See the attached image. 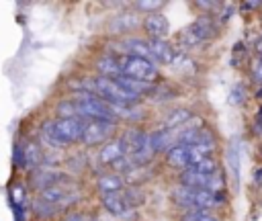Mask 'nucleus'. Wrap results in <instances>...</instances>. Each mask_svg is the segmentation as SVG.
Returning a JSON list of instances; mask_svg holds the SVG:
<instances>
[{
    "label": "nucleus",
    "mask_w": 262,
    "mask_h": 221,
    "mask_svg": "<svg viewBox=\"0 0 262 221\" xmlns=\"http://www.w3.org/2000/svg\"><path fill=\"white\" fill-rule=\"evenodd\" d=\"M88 92L102 98L108 104H133L137 102V94H133L131 90H127L117 78H104L98 76L88 84Z\"/></svg>",
    "instance_id": "obj_1"
},
{
    "label": "nucleus",
    "mask_w": 262,
    "mask_h": 221,
    "mask_svg": "<svg viewBox=\"0 0 262 221\" xmlns=\"http://www.w3.org/2000/svg\"><path fill=\"white\" fill-rule=\"evenodd\" d=\"M74 104H76V113L80 119H102V121H115V113L111 108L108 102H104L102 98L90 94V92H82V94H76L74 98Z\"/></svg>",
    "instance_id": "obj_2"
},
{
    "label": "nucleus",
    "mask_w": 262,
    "mask_h": 221,
    "mask_svg": "<svg viewBox=\"0 0 262 221\" xmlns=\"http://www.w3.org/2000/svg\"><path fill=\"white\" fill-rule=\"evenodd\" d=\"M172 196L174 201L180 205V207H186L190 211L194 209H203V211H209L213 209L217 203H219V196L215 192H209V190H196V188H188V186H176L172 190Z\"/></svg>",
    "instance_id": "obj_3"
},
{
    "label": "nucleus",
    "mask_w": 262,
    "mask_h": 221,
    "mask_svg": "<svg viewBox=\"0 0 262 221\" xmlns=\"http://www.w3.org/2000/svg\"><path fill=\"white\" fill-rule=\"evenodd\" d=\"M119 70H121V76L135 78V80L149 82V84L158 78V68H156V63L151 59L129 55V53L119 59Z\"/></svg>",
    "instance_id": "obj_4"
},
{
    "label": "nucleus",
    "mask_w": 262,
    "mask_h": 221,
    "mask_svg": "<svg viewBox=\"0 0 262 221\" xmlns=\"http://www.w3.org/2000/svg\"><path fill=\"white\" fill-rule=\"evenodd\" d=\"M51 133H53V139H55L59 145L82 141V133H84V119H80V117H66V119H57L55 123H51Z\"/></svg>",
    "instance_id": "obj_5"
},
{
    "label": "nucleus",
    "mask_w": 262,
    "mask_h": 221,
    "mask_svg": "<svg viewBox=\"0 0 262 221\" xmlns=\"http://www.w3.org/2000/svg\"><path fill=\"white\" fill-rule=\"evenodd\" d=\"M127 153H131V158L135 160V164H145L151 158V147H149V137L147 133H141L137 129H129L123 137Z\"/></svg>",
    "instance_id": "obj_6"
},
{
    "label": "nucleus",
    "mask_w": 262,
    "mask_h": 221,
    "mask_svg": "<svg viewBox=\"0 0 262 221\" xmlns=\"http://www.w3.org/2000/svg\"><path fill=\"white\" fill-rule=\"evenodd\" d=\"M180 182H182V186L196 188V190H209L215 194L223 188V180L217 174H201V172H194L190 168H186L180 174Z\"/></svg>",
    "instance_id": "obj_7"
},
{
    "label": "nucleus",
    "mask_w": 262,
    "mask_h": 221,
    "mask_svg": "<svg viewBox=\"0 0 262 221\" xmlns=\"http://www.w3.org/2000/svg\"><path fill=\"white\" fill-rule=\"evenodd\" d=\"M115 129V121H102V119H84V133H82V143L86 145H96L102 143L104 139L111 137Z\"/></svg>",
    "instance_id": "obj_8"
},
{
    "label": "nucleus",
    "mask_w": 262,
    "mask_h": 221,
    "mask_svg": "<svg viewBox=\"0 0 262 221\" xmlns=\"http://www.w3.org/2000/svg\"><path fill=\"white\" fill-rule=\"evenodd\" d=\"M213 35V25L209 18H199L194 20L192 25H188L180 35H178V41L184 45V47H194L199 43H203L205 39H209Z\"/></svg>",
    "instance_id": "obj_9"
},
{
    "label": "nucleus",
    "mask_w": 262,
    "mask_h": 221,
    "mask_svg": "<svg viewBox=\"0 0 262 221\" xmlns=\"http://www.w3.org/2000/svg\"><path fill=\"white\" fill-rule=\"evenodd\" d=\"M102 205H104V209L111 213V215H115V217H119V219H129V217H133V207L127 203V198L123 196V194H119V192H111V194H102Z\"/></svg>",
    "instance_id": "obj_10"
},
{
    "label": "nucleus",
    "mask_w": 262,
    "mask_h": 221,
    "mask_svg": "<svg viewBox=\"0 0 262 221\" xmlns=\"http://www.w3.org/2000/svg\"><path fill=\"white\" fill-rule=\"evenodd\" d=\"M125 156H127L125 141L123 139H115V141H108L106 145H102V149L98 151V162L100 164H117Z\"/></svg>",
    "instance_id": "obj_11"
},
{
    "label": "nucleus",
    "mask_w": 262,
    "mask_h": 221,
    "mask_svg": "<svg viewBox=\"0 0 262 221\" xmlns=\"http://www.w3.org/2000/svg\"><path fill=\"white\" fill-rule=\"evenodd\" d=\"M147 47H149V55L154 61H160V63H172L176 59V51L164 41V39H149L147 41Z\"/></svg>",
    "instance_id": "obj_12"
},
{
    "label": "nucleus",
    "mask_w": 262,
    "mask_h": 221,
    "mask_svg": "<svg viewBox=\"0 0 262 221\" xmlns=\"http://www.w3.org/2000/svg\"><path fill=\"white\" fill-rule=\"evenodd\" d=\"M143 27H145V31L149 33L151 39H164L166 33H168V20H166L164 14H158V12L147 14L145 20H143Z\"/></svg>",
    "instance_id": "obj_13"
},
{
    "label": "nucleus",
    "mask_w": 262,
    "mask_h": 221,
    "mask_svg": "<svg viewBox=\"0 0 262 221\" xmlns=\"http://www.w3.org/2000/svg\"><path fill=\"white\" fill-rule=\"evenodd\" d=\"M168 164L172 168H182L186 170L190 166V158H188V147L186 145H172L168 149Z\"/></svg>",
    "instance_id": "obj_14"
},
{
    "label": "nucleus",
    "mask_w": 262,
    "mask_h": 221,
    "mask_svg": "<svg viewBox=\"0 0 262 221\" xmlns=\"http://www.w3.org/2000/svg\"><path fill=\"white\" fill-rule=\"evenodd\" d=\"M149 137V147L151 151H164L172 147V133L168 129H158L147 135Z\"/></svg>",
    "instance_id": "obj_15"
},
{
    "label": "nucleus",
    "mask_w": 262,
    "mask_h": 221,
    "mask_svg": "<svg viewBox=\"0 0 262 221\" xmlns=\"http://www.w3.org/2000/svg\"><path fill=\"white\" fill-rule=\"evenodd\" d=\"M96 186H98V190H100L102 194L119 192V190L123 188V178H121L119 174H104V176L98 178Z\"/></svg>",
    "instance_id": "obj_16"
},
{
    "label": "nucleus",
    "mask_w": 262,
    "mask_h": 221,
    "mask_svg": "<svg viewBox=\"0 0 262 221\" xmlns=\"http://www.w3.org/2000/svg\"><path fill=\"white\" fill-rule=\"evenodd\" d=\"M61 180H66V178H63V174L57 172V170H39V172L35 174V184H37L41 190L47 188V186H53V184H57V182H61Z\"/></svg>",
    "instance_id": "obj_17"
},
{
    "label": "nucleus",
    "mask_w": 262,
    "mask_h": 221,
    "mask_svg": "<svg viewBox=\"0 0 262 221\" xmlns=\"http://www.w3.org/2000/svg\"><path fill=\"white\" fill-rule=\"evenodd\" d=\"M96 70L100 72V76L104 78H119L121 70H119V59L115 57H100L96 61Z\"/></svg>",
    "instance_id": "obj_18"
},
{
    "label": "nucleus",
    "mask_w": 262,
    "mask_h": 221,
    "mask_svg": "<svg viewBox=\"0 0 262 221\" xmlns=\"http://www.w3.org/2000/svg\"><path fill=\"white\" fill-rule=\"evenodd\" d=\"M186 121H190V113H188L186 108H178V110H172V113L166 117V121H164V129H168V131H172V129H178V127H182Z\"/></svg>",
    "instance_id": "obj_19"
},
{
    "label": "nucleus",
    "mask_w": 262,
    "mask_h": 221,
    "mask_svg": "<svg viewBox=\"0 0 262 221\" xmlns=\"http://www.w3.org/2000/svg\"><path fill=\"white\" fill-rule=\"evenodd\" d=\"M127 49H129V55H137V57H145V59H151L149 55V47H147V41L143 39H127L125 41ZM154 61V59H151ZM156 63V61H154Z\"/></svg>",
    "instance_id": "obj_20"
},
{
    "label": "nucleus",
    "mask_w": 262,
    "mask_h": 221,
    "mask_svg": "<svg viewBox=\"0 0 262 221\" xmlns=\"http://www.w3.org/2000/svg\"><path fill=\"white\" fill-rule=\"evenodd\" d=\"M190 170L201 172V174H215L217 172V162L209 156V158H203L201 162H196L194 166H190Z\"/></svg>",
    "instance_id": "obj_21"
},
{
    "label": "nucleus",
    "mask_w": 262,
    "mask_h": 221,
    "mask_svg": "<svg viewBox=\"0 0 262 221\" xmlns=\"http://www.w3.org/2000/svg\"><path fill=\"white\" fill-rule=\"evenodd\" d=\"M227 158H229V166H231V172L235 176V180L239 178V153H237V145L231 143L229 151H227Z\"/></svg>",
    "instance_id": "obj_22"
},
{
    "label": "nucleus",
    "mask_w": 262,
    "mask_h": 221,
    "mask_svg": "<svg viewBox=\"0 0 262 221\" xmlns=\"http://www.w3.org/2000/svg\"><path fill=\"white\" fill-rule=\"evenodd\" d=\"M41 162V151H39V147L35 145V143H31V145H25V164H39Z\"/></svg>",
    "instance_id": "obj_23"
},
{
    "label": "nucleus",
    "mask_w": 262,
    "mask_h": 221,
    "mask_svg": "<svg viewBox=\"0 0 262 221\" xmlns=\"http://www.w3.org/2000/svg\"><path fill=\"white\" fill-rule=\"evenodd\" d=\"M229 100H231V104H239V102L244 100V88H242V86H233Z\"/></svg>",
    "instance_id": "obj_24"
},
{
    "label": "nucleus",
    "mask_w": 262,
    "mask_h": 221,
    "mask_svg": "<svg viewBox=\"0 0 262 221\" xmlns=\"http://www.w3.org/2000/svg\"><path fill=\"white\" fill-rule=\"evenodd\" d=\"M137 6L143 8V10H156V8L162 6V2H137Z\"/></svg>",
    "instance_id": "obj_25"
},
{
    "label": "nucleus",
    "mask_w": 262,
    "mask_h": 221,
    "mask_svg": "<svg viewBox=\"0 0 262 221\" xmlns=\"http://www.w3.org/2000/svg\"><path fill=\"white\" fill-rule=\"evenodd\" d=\"M256 76H258V80L262 82V61L256 63Z\"/></svg>",
    "instance_id": "obj_26"
},
{
    "label": "nucleus",
    "mask_w": 262,
    "mask_h": 221,
    "mask_svg": "<svg viewBox=\"0 0 262 221\" xmlns=\"http://www.w3.org/2000/svg\"><path fill=\"white\" fill-rule=\"evenodd\" d=\"M66 221H82V217H80V215H70Z\"/></svg>",
    "instance_id": "obj_27"
},
{
    "label": "nucleus",
    "mask_w": 262,
    "mask_h": 221,
    "mask_svg": "<svg viewBox=\"0 0 262 221\" xmlns=\"http://www.w3.org/2000/svg\"><path fill=\"white\" fill-rule=\"evenodd\" d=\"M256 49H258V51H260V53H262V39H260V41H258V45H256Z\"/></svg>",
    "instance_id": "obj_28"
}]
</instances>
